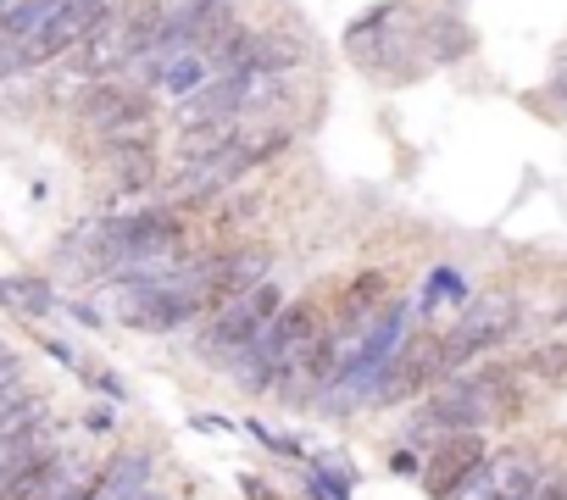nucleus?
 Listing matches in <instances>:
<instances>
[{"mask_svg":"<svg viewBox=\"0 0 567 500\" xmlns=\"http://www.w3.org/2000/svg\"><path fill=\"white\" fill-rule=\"evenodd\" d=\"M318 345H323V329H318V317H312L307 306L278 312L245 351H234V378H239L245 389H267V384L284 378V373H301Z\"/></svg>","mask_w":567,"mask_h":500,"instance_id":"1","label":"nucleus"},{"mask_svg":"<svg viewBox=\"0 0 567 500\" xmlns=\"http://www.w3.org/2000/svg\"><path fill=\"white\" fill-rule=\"evenodd\" d=\"M517 367H484L473 378H451L434 400H429V423L423 434L434 428H484V423H512V412L523 406V389L512 378Z\"/></svg>","mask_w":567,"mask_h":500,"instance_id":"2","label":"nucleus"},{"mask_svg":"<svg viewBox=\"0 0 567 500\" xmlns=\"http://www.w3.org/2000/svg\"><path fill=\"white\" fill-rule=\"evenodd\" d=\"M284 145V134L272 128V134H234L217 156H206V162H195L184 178H178V189L173 195H184V200H212V195H223L245 167H256V162H267L272 150Z\"/></svg>","mask_w":567,"mask_h":500,"instance_id":"3","label":"nucleus"},{"mask_svg":"<svg viewBox=\"0 0 567 500\" xmlns=\"http://www.w3.org/2000/svg\"><path fill=\"white\" fill-rule=\"evenodd\" d=\"M512 329H517V301H512V295H478V301L462 312V323L440 340V362H445V373L467 367L478 351H489V345L506 340Z\"/></svg>","mask_w":567,"mask_h":500,"instance_id":"4","label":"nucleus"},{"mask_svg":"<svg viewBox=\"0 0 567 500\" xmlns=\"http://www.w3.org/2000/svg\"><path fill=\"white\" fill-rule=\"evenodd\" d=\"M272 317H278V290H272V284H250V290H239V295L223 301V312L212 317V329H206L200 345L217 351V356H234V351H245Z\"/></svg>","mask_w":567,"mask_h":500,"instance_id":"5","label":"nucleus"},{"mask_svg":"<svg viewBox=\"0 0 567 500\" xmlns=\"http://www.w3.org/2000/svg\"><path fill=\"white\" fill-rule=\"evenodd\" d=\"M434 373H445L440 340H406V345L395 351V362L379 373L373 400H406V395H417L423 384H434Z\"/></svg>","mask_w":567,"mask_h":500,"instance_id":"6","label":"nucleus"},{"mask_svg":"<svg viewBox=\"0 0 567 500\" xmlns=\"http://www.w3.org/2000/svg\"><path fill=\"white\" fill-rule=\"evenodd\" d=\"M478 461H484L478 434H462V439L440 445V450H434V461H429V494H434V500H451V494L478 472Z\"/></svg>","mask_w":567,"mask_h":500,"instance_id":"7","label":"nucleus"},{"mask_svg":"<svg viewBox=\"0 0 567 500\" xmlns=\"http://www.w3.org/2000/svg\"><path fill=\"white\" fill-rule=\"evenodd\" d=\"M84 117L101 128V134H123V128H140L145 123V90H123V84H101L90 101H84Z\"/></svg>","mask_w":567,"mask_h":500,"instance_id":"8","label":"nucleus"},{"mask_svg":"<svg viewBox=\"0 0 567 500\" xmlns=\"http://www.w3.org/2000/svg\"><path fill=\"white\" fill-rule=\"evenodd\" d=\"M145 478H151V461H145V456H117V461L90 483V500H140V494H145Z\"/></svg>","mask_w":567,"mask_h":500,"instance_id":"9","label":"nucleus"},{"mask_svg":"<svg viewBox=\"0 0 567 500\" xmlns=\"http://www.w3.org/2000/svg\"><path fill=\"white\" fill-rule=\"evenodd\" d=\"M0 301L18 312H51V290L34 279H0Z\"/></svg>","mask_w":567,"mask_h":500,"instance_id":"10","label":"nucleus"},{"mask_svg":"<svg viewBox=\"0 0 567 500\" xmlns=\"http://www.w3.org/2000/svg\"><path fill=\"white\" fill-rule=\"evenodd\" d=\"M18 400H29V395H23V367H18L12 356H0V417H7Z\"/></svg>","mask_w":567,"mask_h":500,"instance_id":"11","label":"nucleus"},{"mask_svg":"<svg viewBox=\"0 0 567 500\" xmlns=\"http://www.w3.org/2000/svg\"><path fill=\"white\" fill-rule=\"evenodd\" d=\"M528 373H545V378H567V351L561 345H545L528 356Z\"/></svg>","mask_w":567,"mask_h":500,"instance_id":"12","label":"nucleus"},{"mask_svg":"<svg viewBox=\"0 0 567 500\" xmlns=\"http://www.w3.org/2000/svg\"><path fill=\"white\" fill-rule=\"evenodd\" d=\"M445 295H462V279H456V273H434V279H429V306L445 301Z\"/></svg>","mask_w":567,"mask_h":500,"instance_id":"13","label":"nucleus"},{"mask_svg":"<svg viewBox=\"0 0 567 500\" xmlns=\"http://www.w3.org/2000/svg\"><path fill=\"white\" fill-rule=\"evenodd\" d=\"M550 84H556V95H561V106H567V56L556 62V79H550Z\"/></svg>","mask_w":567,"mask_h":500,"instance_id":"14","label":"nucleus"},{"mask_svg":"<svg viewBox=\"0 0 567 500\" xmlns=\"http://www.w3.org/2000/svg\"><path fill=\"white\" fill-rule=\"evenodd\" d=\"M534 500H567V489H539Z\"/></svg>","mask_w":567,"mask_h":500,"instance_id":"15","label":"nucleus"},{"mask_svg":"<svg viewBox=\"0 0 567 500\" xmlns=\"http://www.w3.org/2000/svg\"><path fill=\"white\" fill-rule=\"evenodd\" d=\"M556 317H561V323H567V301H561V312H556Z\"/></svg>","mask_w":567,"mask_h":500,"instance_id":"16","label":"nucleus"},{"mask_svg":"<svg viewBox=\"0 0 567 500\" xmlns=\"http://www.w3.org/2000/svg\"><path fill=\"white\" fill-rule=\"evenodd\" d=\"M212 7H234V0H212Z\"/></svg>","mask_w":567,"mask_h":500,"instance_id":"17","label":"nucleus"}]
</instances>
